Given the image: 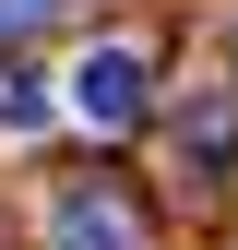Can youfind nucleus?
Masks as SVG:
<instances>
[{"label":"nucleus","mask_w":238,"mask_h":250,"mask_svg":"<svg viewBox=\"0 0 238 250\" xmlns=\"http://www.w3.org/2000/svg\"><path fill=\"white\" fill-rule=\"evenodd\" d=\"M60 0H0V36H24V24H48Z\"/></svg>","instance_id":"obj_4"},{"label":"nucleus","mask_w":238,"mask_h":250,"mask_svg":"<svg viewBox=\"0 0 238 250\" xmlns=\"http://www.w3.org/2000/svg\"><path fill=\"white\" fill-rule=\"evenodd\" d=\"M72 107L96 119V131H131V119L155 107V72H143V48H83V60H72Z\"/></svg>","instance_id":"obj_1"},{"label":"nucleus","mask_w":238,"mask_h":250,"mask_svg":"<svg viewBox=\"0 0 238 250\" xmlns=\"http://www.w3.org/2000/svg\"><path fill=\"white\" fill-rule=\"evenodd\" d=\"M226 60H238V36H226Z\"/></svg>","instance_id":"obj_5"},{"label":"nucleus","mask_w":238,"mask_h":250,"mask_svg":"<svg viewBox=\"0 0 238 250\" xmlns=\"http://www.w3.org/2000/svg\"><path fill=\"white\" fill-rule=\"evenodd\" d=\"M178 143H191V167H215V155H226V96H215V107H191V119H178Z\"/></svg>","instance_id":"obj_3"},{"label":"nucleus","mask_w":238,"mask_h":250,"mask_svg":"<svg viewBox=\"0 0 238 250\" xmlns=\"http://www.w3.org/2000/svg\"><path fill=\"white\" fill-rule=\"evenodd\" d=\"M48 250H143V214L119 203V191H72L48 214Z\"/></svg>","instance_id":"obj_2"}]
</instances>
